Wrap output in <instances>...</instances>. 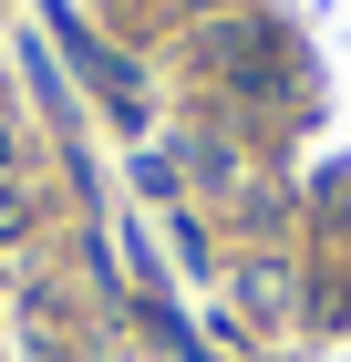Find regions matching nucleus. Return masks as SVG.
Returning a JSON list of instances; mask_svg holds the SVG:
<instances>
[]
</instances>
